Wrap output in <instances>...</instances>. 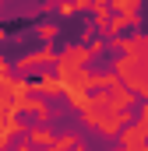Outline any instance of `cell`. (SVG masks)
<instances>
[{"label":"cell","mask_w":148,"mask_h":151,"mask_svg":"<svg viewBox=\"0 0 148 151\" xmlns=\"http://www.w3.org/2000/svg\"><path fill=\"white\" fill-rule=\"evenodd\" d=\"M28 91H39V95H60V91H64V81H60V77H39V81H28Z\"/></svg>","instance_id":"3"},{"label":"cell","mask_w":148,"mask_h":151,"mask_svg":"<svg viewBox=\"0 0 148 151\" xmlns=\"http://www.w3.org/2000/svg\"><path fill=\"white\" fill-rule=\"evenodd\" d=\"M92 4H95V0H74V7H78V11H85V7H92Z\"/></svg>","instance_id":"10"},{"label":"cell","mask_w":148,"mask_h":151,"mask_svg":"<svg viewBox=\"0 0 148 151\" xmlns=\"http://www.w3.org/2000/svg\"><path fill=\"white\" fill-rule=\"evenodd\" d=\"M113 46H120L131 60L145 63L148 60V35H134V39H113Z\"/></svg>","instance_id":"1"},{"label":"cell","mask_w":148,"mask_h":151,"mask_svg":"<svg viewBox=\"0 0 148 151\" xmlns=\"http://www.w3.org/2000/svg\"><path fill=\"white\" fill-rule=\"evenodd\" d=\"M57 32H60V28H57L53 21H42V25H39V39H46V42H49V39H57Z\"/></svg>","instance_id":"7"},{"label":"cell","mask_w":148,"mask_h":151,"mask_svg":"<svg viewBox=\"0 0 148 151\" xmlns=\"http://www.w3.org/2000/svg\"><path fill=\"white\" fill-rule=\"evenodd\" d=\"M57 14H60V18H74V14H78L74 0H60V4H57Z\"/></svg>","instance_id":"6"},{"label":"cell","mask_w":148,"mask_h":151,"mask_svg":"<svg viewBox=\"0 0 148 151\" xmlns=\"http://www.w3.org/2000/svg\"><path fill=\"white\" fill-rule=\"evenodd\" d=\"M42 63H53V49H49V46H42V49H36V53H25L14 67H18V74H25V70L42 67Z\"/></svg>","instance_id":"2"},{"label":"cell","mask_w":148,"mask_h":151,"mask_svg":"<svg viewBox=\"0 0 148 151\" xmlns=\"http://www.w3.org/2000/svg\"><path fill=\"white\" fill-rule=\"evenodd\" d=\"M49 144H53V148H71V144H81V141H78L74 134H64V137H57V141H49Z\"/></svg>","instance_id":"8"},{"label":"cell","mask_w":148,"mask_h":151,"mask_svg":"<svg viewBox=\"0 0 148 151\" xmlns=\"http://www.w3.org/2000/svg\"><path fill=\"white\" fill-rule=\"evenodd\" d=\"M116 137H120V144H123V148H141V144H145V130H141V127H131V130H123V127H120V134H116Z\"/></svg>","instance_id":"4"},{"label":"cell","mask_w":148,"mask_h":151,"mask_svg":"<svg viewBox=\"0 0 148 151\" xmlns=\"http://www.w3.org/2000/svg\"><path fill=\"white\" fill-rule=\"evenodd\" d=\"M53 137H49V130H42V127H36V130H28V144H49Z\"/></svg>","instance_id":"5"},{"label":"cell","mask_w":148,"mask_h":151,"mask_svg":"<svg viewBox=\"0 0 148 151\" xmlns=\"http://www.w3.org/2000/svg\"><path fill=\"white\" fill-rule=\"evenodd\" d=\"M138 127H141V130L148 134V102H145V109H141V123H138Z\"/></svg>","instance_id":"9"}]
</instances>
